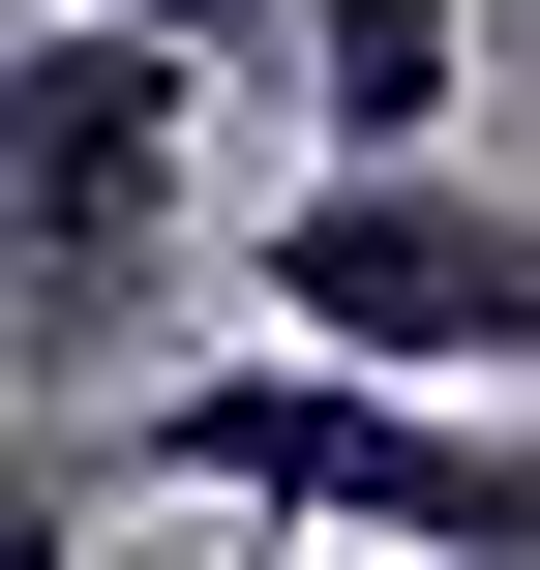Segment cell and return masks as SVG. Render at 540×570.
Listing matches in <instances>:
<instances>
[{
	"instance_id": "5b68a950",
	"label": "cell",
	"mask_w": 540,
	"mask_h": 570,
	"mask_svg": "<svg viewBox=\"0 0 540 570\" xmlns=\"http://www.w3.org/2000/svg\"><path fill=\"white\" fill-rule=\"evenodd\" d=\"M90 511H120V451H90V421H30V391H0V570H120V541H90Z\"/></svg>"
},
{
	"instance_id": "3957f363",
	"label": "cell",
	"mask_w": 540,
	"mask_h": 570,
	"mask_svg": "<svg viewBox=\"0 0 540 570\" xmlns=\"http://www.w3.org/2000/svg\"><path fill=\"white\" fill-rule=\"evenodd\" d=\"M240 301H271L301 361H361V391L540 421V180H481V150H421V180H271V210H240Z\"/></svg>"
},
{
	"instance_id": "52a82bcc",
	"label": "cell",
	"mask_w": 540,
	"mask_h": 570,
	"mask_svg": "<svg viewBox=\"0 0 540 570\" xmlns=\"http://www.w3.org/2000/svg\"><path fill=\"white\" fill-rule=\"evenodd\" d=\"M120 570H271V541H120Z\"/></svg>"
},
{
	"instance_id": "6da1fadb",
	"label": "cell",
	"mask_w": 540,
	"mask_h": 570,
	"mask_svg": "<svg viewBox=\"0 0 540 570\" xmlns=\"http://www.w3.org/2000/svg\"><path fill=\"white\" fill-rule=\"evenodd\" d=\"M90 451H120V511L391 541V570H540V421H481V391H361V361H301V331H210V361H150Z\"/></svg>"
},
{
	"instance_id": "8992f818",
	"label": "cell",
	"mask_w": 540,
	"mask_h": 570,
	"mask_svg": "<svg viewBox=\"0 0 540 570\" xmlns=\"http://www.w3.org/2000/svg\"><path fill=\"white\" fill-rule=\"evenodd\" d=\"M90 30H150V60H301V0H90Z\"/></svg>"
},
{
	"instance_id": "7a4b0ae2",
	"label": "cell",
	"mask_w": 540,
	"mask_h": 570,
	"mask_svg": "<svg viewBox=\"0 0 540 570\" xmlns=\"http://www.w3.org/2000/svg\"><path fill=\"white\" fill-rule=\"evenodd\" d=\"M180 240H210V60L30 0L0 30V361H30V421H120V361L180 331Z\"/></svg>"
},
{
	"instance_id": "277c9868",
	"label": "cell",
	"mask_w": 540,
	"mask_h": 570,
	"mask_svg": "<svg viewBox=\"0 0 540 570\" xmlns=\"http://www.w3.org/2000/svg\"><path fill=\"white\" fill-rule=\"evenodd\" d=\"M481 90V0H301V180H421Z\"/></svg>"
}]
</instances>
